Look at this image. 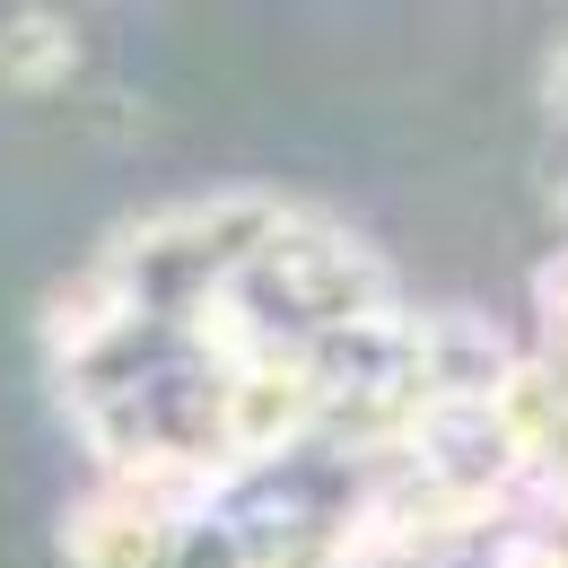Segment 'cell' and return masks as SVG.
<instances>
[{"instance_id":"obj_1","label":"cell","mask_w":568,"mask_h":568,"mask_svg":"<svg viewBox=\"0 0 568 568\" xmlns=\"http://www.w3.org/2000/svg\"><path fill=\"white\" fill-rule=\"evenodd\" d=\"M394 306H403L394 263L358 236L351 219L288 202V219L272 227V245L254 254V272L227 288L211 315H193V333H202L227 367H254V358L306 351V342H324V333H342V324L394 315Z\"/></svg>"},{"instance_id":"obj_2","label":"cell","mask_w":568,"mask_h":568,"mask_svg":"<svg viewBox=\"0 0 568 568\" xmlns=\"http://www.w3.org/2000/svg\"><path fill=\"white\" fill-rule=\"evenodd\" d=\"M281 219H288V193H272V184H219V193H184V202L132 211L88 263L114 281V297L141 324H193V315H211L219 297L254 272V254L272 245Z\"/></svg>"},{"instance_id":"obj_3","label":"cell","mask_w":568,"mask_h":568,"mask_svg":"<svg viewBox=\"0 0 568 568\" xmlns=\"http://www.w3.org/2000/svg\"><path fill=\"white\" fill-rule=\"evenodd\" d=\"M71 568H272L245 534L236 498L158 490V481H88L62 516Z\"/></svg>"},{"instance_id":"obj_4","label":"cell","mask_w":568,"mask_h":568,"mask_svg":"<svg viewBox=\"0 0 568 568\" xmlns=\"http://www.w3.org/2000/svg\"><path fill=\"white\" fill-rule=\"evenodd\" d=\"M71 79H79V27L62 9L0 18V88L9 97H62Z\"/></svg>"},{"instance_id":"obj_5","label":"cell","mask_w":568,"mask_h":568,"mask_svg":"<svg viewBox=\"0 0 568 568\" xmlns=\"http://www.w3.org/2000/svg\"><path fill=\"white\" fill-rule=\"evenodd\" d=\"M534 333H542L534 351L568 367V236L542 254V272H534Z\"/></svg>"},{"instance_id":"obj_6","label":"cell","mask_w":568,"mask_h":568,"mask_svg":"<svg viewBox=\"0 0 568 568\" xmlns=\"http://www.w3.org/2000/svg\"><path fill=\"white\" fill-rule=\"evenodd\" d=\"M534 88H542V114H551V123L568 132V36L551 44V53H542V79H534Z\"/></svg>"},{"instance_id":"obj_7","label":"cell","mask_w":568,"mask_h":568,"mask_svg":"<svg viewBox=\"0 0 568 568\" xmlns=\"http://www.w3.org/2000/svg\"><path fill=\"white\" fill-rule=\"evenodd\" d=\"M288 568H342V551H306V560H288Z\"/></svg>"},{"instance_id":"obj_8","label":"cell","mask_w":568,"mask_h":568,"mask_svg":"<svg viewBox=\"0 0 568 568\" xmlns=\"http://www.w3.org/2000/svg\"><path fill=\"white\" fill-rule=\"evenodd\" d=\"M551 202H560V227H568V166H560V193H551Z\"/></svg>"}]
</instances>
